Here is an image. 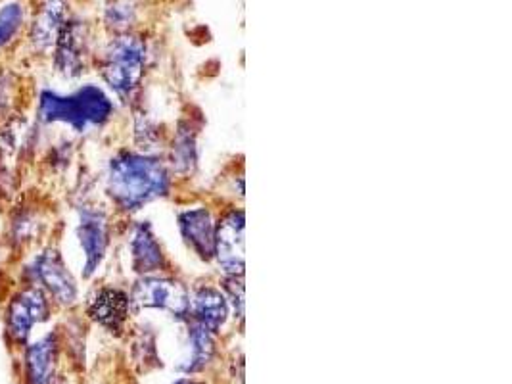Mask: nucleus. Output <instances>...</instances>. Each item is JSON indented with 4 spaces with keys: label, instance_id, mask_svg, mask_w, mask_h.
<instances>
[{
    "label": "nucleus",
    "instance_id": "nucleus-19",
    "mask_svg": "<svg viewBox=\"0 0 512 384\" xmlns=\"http://www.w3.org/2000/svg\"><path fill=\"white\" fill-rule=\"evenodd\" d=\"M137 18V6L133 0H110L104 10V22L116 31V33H127V29L133 25Z\"/></svg>",
    "mask_w": 512,
    "mask_h": 384
},
{
    "label": "nucleus",
    "instance_id": "nucleus-2",
    "mask_svg": "<svg viewBox=\"0 0 512 384\" xmlns=\"http://www.w3.org/2000/svg\"><path fill=\"white\" fill-rule=\"evenodd\" d=\"M114 116V102L96 85H83L70 95L43 91L39 96L37 118L45 125L62 123L75 133L102 127Z\"/></svg>",
    "mask_w": 512,
    "mask_h": 384
},
{
    "label": "nucleus",
    "instance_id": "nucleus-13",
    "mask_svg": "<svg viewBox=\"0 0 512 384\" xmlns=\"http://www.w3.org/2000/svg\"><path fill=\"white\" fill-rule=\"evenodd\" d=\"M179 231L188 246L204 260L211 262L215 258V235L217 223L208 208H190L179 214Z\"/></svg>",
    "mask_w": 512,
    "mask_h": 384
},
{
    "label": "nucleus",
    "instance_id": "nucleus-8",
    "mask_svg": "<svg viewBox=\"0 0 512 384\" xmlns=\"http://www.w3.org/2000/svg\"><path fill=\"white\" fill-rule=\"evenodd\" d=\"M215 258L227 277L244 273V212L233 210L221 217L215 235Z\"/></svg>",
    "mask_w": 512,
    "mask_h": 384
},
{
    "label": "nucleus",
    "instance_id": "nucleus-9",
    "mask_svg": "<svg viewBox=\"0 0 512 384\" xmlns=\"http://www.w3.org/2000/svg\"><path fill=\"white\" fill-rule=\"evenodd\" d=\"M133 312L131 298L116 287L98 288L87 304V315L112 335H121Z\"/></svg>",
    "mask_w": 512,
    "mask_h": 384
},
{
    "label": "nucleus",
    "instance_id": "nucleus-5",
    "mask_svg": "<svg viewBox=\"0 0 512 384\" xmlns=\"http://www.w3.org/2000/svg\"><path fill=\"white\" fill-rule=\"evenodd\" d=\"M52 300L47 292L35 285H25L18 290L6 306L4 312V329L14 344L25 346L29 336L37 329V325L50 319Z\"/></svg>",
    "mask_w": 512,
    "mask_h": 384
},
{
    "label": "nucleus",
    "instance_id": "nucleus-18",
    "mask_svg": "<svg viewBox=\"0 0 512 384\" xmlns=\"http://www.w3.org/2000/svg\"><path fill=\"white\" fill-rule=\"evenodd\" d=\"M25 8L22 2L10 0L0 8V48L8 47L24 29Z\"/></svg>",
    "mask_w": 512,
    "mask_h": 384
},
{
    "label": "nucleus",
    "instance_id": "nucleus-23",
    "mask_svg": "<svg viewBox=\"0 0 512 384\" xmlns=\"http://www.w3.org/2000/svg\"><path fill=\"white\" fill-rule=\"evenodd\" d=\"M183 381H185V379H181V381H177L175 384H183Z\"/></svg>",
    "mask_w": 512,
    "mask_h": 384
},
{
    "label": "nucleus",
    "instance_id": "nucleus-22",
    "mask_svg": "<svg viewBox=\"0 0 512 384\" xmlns=\"http://www.w3.org/2000/svg\"><path fill=\"white\" fill-rule=\"evenodd\" d=\"M183 384H198V383H190V381H183Z\"/></svg>",
    "mask_w": 512,
    "mask_h": 384
},
{
    "label": "nucleus",
    "instance_id": "nucleus-1",
    "mask_svg": "<svg viewBox=\"0 0 512 384\" xmlns=\"http://www.w3.org/2000/svg\"><path fill=\"white\" fill-rule=\"evenodd\" d=\"M171 189V173L160 158L119 152L108 164L106 194L121 212H137Z\"/></svg>",
    "mask_w": 512,
    "mask_h": 384
},
{
    "label": "nucleus",
    "instance_id": "nucleus-7",
    "mask_svg": "<svg viewBox=\"0 0 512 384\" xmlns=\"http://www.w3.org/2000/svg\"><path fill=\"white\" fill-rule=\"evenodd\" d=\"M75 237L79 240L83 252V277L91 279L100 269L110 246L108 214L93 206L79 208Z\"/></svg>",
    "mask_w": 512,
    "mask_h": 384
},
{
    "label": "nucleus",
    "instance_id": "nucleus-20",
    "mask_svg": "<svg viewBox=\"0 0 512 384\" xmlns=\"http://www.w3.org/2000/svg\"><path fill=\"white\" fill-rule=\"evenodd\" d=\"M14 108V77L0 72V121L6 120Z\"/></svg>",
    "mask_w": 512,
    "mask_h": 384
},
{
    "label": "nucleus",
    "instance_id": "nucleus-3",
    "mask_svg": "<svg viewBox=\"0 0 512 384\" xmlns=\"http://www.w3.org/2000/svg\"><path fill=\"white\" fill-rule=\"evenodd\" d=\"M146 58L148 52L144 41L131 33L117 35L106 47L100 75L117 98L127 102L137 93L146 68Z\"/></svg>",
    "mask_w": 512,
    "mask_h": 384
},
{
    "label": "nucleus",
    "instance_id": "nucleus-21",
    "mask_svg": "<svg viewBox=\"0 0 512 384\" xmlns=\"http://www.w3.org/2000/svg\"><path fill=\"white\" fill-rule=\"evenodd\" d=\"M175 156H177V166L181 164H187V169L196 162V156H194V139L190 133H181L179 139L175 141Z\"/></svg>",
    "mask_w": 512,
    "mask_h": 384
},
{
    "label": "nucleus",
    "instance_id": "nucleus-4",
    "mask_svg": "<svg viewBox=\"0 0 512 384\" xmlns=\"http://www.w3.org/2000/svg\"><path fill=\"white\" fill-rule=\"evenodd\" d=\"M25 285H35L47 292L52 304L71 308L79 298L77 279L58 248L47 246L25 265Z\"/></svg>",
    "mask_w": 512,
    "mask_h": 384
},
{
    "label": "nucleus",
    "instance_id": "nucleus-14",
    "mask_svg": "<svg viewBox=\"0 0 512 384\" xmlns=\"http://www.w3.org/2000/svg\"><path fill=\"white\" fill-rule=\"evenodd\" d=\"M129 254L133 271L139 275H154L165 269L162 246L146 221H140L133 227L129 239Z\"/></svg>",
    "mask_w": 512,
    "mask_h": 384
},
{
    "label": "nucleus",
    "instance_id": "nucleus-6",
    "mask_svg": "<svg viewBox=\"0 0 512 384\" xmlns=\"http://www.w3.org/2000/svg\"><path fill=\"white\" fill-rule=\"evenodd\" d=\"M133 310H163L173 313L181 321L190 317V294L187 288L175 279L158 277V275H142L129 294Z\"/></svg>",
    "mask_w": 512,
    "mask_h": 384
},
{
    "label": "nucleus",
    "instance_id": "nucleus-17",
    "mask_svg": "<svg viewBox=\"0 0 512 384\" xmlns=\"http://www.w3.org/2000/svg\"><path fill=\"white\" fill-rule=\"evenodd\" d=\"M43 231V221L35 206H22L14 210L10 219V240L16 246L31 244Z\"/></svg>",
    "mask_w": 512,
    "mask_h": 384
},
{
    "label": "nucleus",
    "instance_id": "nucleus-15",
    "mask_svg": "<svg viewBox=\"0 0 512 384\" xmlns=\"http://www.w3.org/2000/svg\"><path fill=\"white\" fill-rule=\"evenodd\" d=\"M229 315V300L221 290L213 287L196 288L190 294V317L192 321L204 325L211 333H219Z\"/></svg>",
    "mask_w": 512,
    "mask_h": 384
},
{
    "label": "nucleus",
    "instance_id": "nucleus-10",
    "mask_svg": "<svg viewBox=\"0 0 512 384\" xmlns=\"http://www.w3.org/2000/svg\"><path fill=\"white\" fill-rule=\"evenodd\" d=\"M54 70L64 77H77L87 58V29L79 20H68L52 48Z\"/></svg>",
    "mask_w": 512,
    "mask_h": 384
},
{
    "label": "nucleus",
    "instance_id": "nucleus-12",
    "mask_svg": "<svg viewBox=\"0 0 512 384\" xmlns=\"http://www.w3.org/2000/svg\"><path fill=\"white\" fill-rule=\"evenodd\" d=\"M68 20V0H41L29 27V45L39 54L52 50Z\"/></svg>",
    "mask_w": 512,
    "mask_h": 384
},
{
    "label": "nucleus",
    "instance_id": "nucleus-16",
    "mask_svg": "<svg viewBox=\"0 0 512 384\" xmlns=\"http://www.w3.org/2000/svg\"><path fill=\"white\" fill-rule=\"evenodd\" d=\"M215 352V333L204 325L188 319V356L181 365L183 373H198L202 371Z\"/></svg>",
    "mask_w": 512,
    "mask_h": 384
},
{
    "label": "nucleus",
    "instance_id": "nucleus-11",
    "mask_svg": "<svg viewBox=\"0 0 512 384\" xmlns=\"http://www.w3.org/2000/svg\"><path fill=\"white\" fill-rule=\"evenodd\" d=\"M25 375L29 384H54L60 358V340L48 333L24 346Z\"/></svg>",
    "mask_w": 512,
    "mask_h": 384
}]
</instances>
